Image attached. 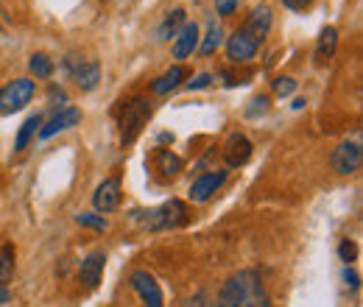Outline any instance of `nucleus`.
Here are the masks:
<instances>
[{
	"instance_id": "nucleus-1",
	"label": "nucleus",
	"mask_w": 363,
	"mask_h": 307,
	"mask_svg": "<svg viewBox=\"0 0 363 307\" xmlns=\"http://www.w3.org/2000/svg\"><path fill=\"white\" fill-rule=\"evenodd\" d=\"M218 307H272L257 271H238L218 294Z\"/></svg>"
},
{
	"instance_id": "nucleus-2",
	"label": "nucleus",
	"mask_w": 363,
	"mask_h": 307,
	"mask_svg": "<svg viewBox=\"0 0 363 307\" xmlns=\"http://www.w3.org/2000/svg\"><path fill=\"white\" fill-rule=\"evenodd\" d=\"M135 221L143 229H151V232H165V229H177L187 223V207L179 199H171L160 207H151L145 213H135Z\"/></svg>"
},
{
	"instance_id": "nucleus-3",
	"label": "nucleus",
	"mask_w": 363,
	"mask_h": 307,
	"mask_svg": "<svg viewBox=\"0 0 363 307\" xmlns=\"http://www.w3.org/2000/svg\"><path fill=\"white\" fill-rule=\"evenodd\" d=\"M148 118H151V104H148L145 98L129 101V104L123 106V112H121V143H123V145L132 143L137 134L143 132V126H145Z\"/></svg>"
},
{
	"instance_id": "nucleus-4",
	"label": "nucleus",
	"mask_w": 363,
	"mask_h": 307,
	"mask_svg": "<svg viewBox=\"0 0 363 307\" xmlns=\"http://www.w3.org/2000/svg\"><path fill=\"white\" fill-rule=\"evenodd\" d=\"M31 98H34V82L31 79H17V82L6 84L0 89V115H11V112L23 109Z\"/></svg>"
},
{
	"instance_id": "nucleus-5",
	"label": "nucleus",
	"mask_w": 363,
	"mask_h": 307,
	"mask_svg": "<svg viewBox=\"0 0 363 307\" xmlns=\"http://www.w3.org/2000/svg\"><path fill=\"white\" fill-rule=\"evenodd\" d=\"M333 171L341 176H350V174H358V168H361L363 162V151H361V143L358 140H347V143H341L335 151H333Z\"/></svg>"
},
{
	"instance_id": "nucleus-6",
	"label": "nucleus",
	"mask_w": 363,
	"mask_h": 307,
	"mask_svg": "<svg viewBox=\"0 0 363 307\" xmlns=\"http://www.w3.org/2000/svg\"><path fill=\"white\" fill-rule=\"evenodd\" d=\"M132 291L143 299L145 307H165L162 302V291H160V282L148 274V271H135L132 274Z\"/></svg>"
},
{
	"instance_id": "nucleus-7",
	"label": "nucleus",
	"mask_w": 363,
	"mask_h": 307,
	"mask_svg": "<svg viewBox=\"0 0 363 307\" xmlns=\"http://www.w3.org/2000/svg\"><path fill=\"white\" fill-rule=\"evenodd\" d=\"M121 204V179H104L92 193V207L98 213H115Z\"/></svg>"
},
{
	"instance_id": "nucleus-8",
	"label": "nucleus",
	"mask_w": 363,
	"mask_h": 307,
	"mask_svg": "<svg viewBox=\"0 0 363 307\" xmlns=\"http://www.w3.org/2000/svg\"><path fill=\"white\" fill-rule=\"evenodd\" d=\"M227 182V171H218V174H204L199 176L193 184H190V201H196V204H204V201H210L218 190H221V184Z\"/></svg>"
},
{
	"instance_id": "nucleus-9",
	"label": "nucleus",
	"mask_w": 363,
	"mask_h": 307,
	"mask_svg": "<svg viewBox=\"0 0 363 307\" xmlns=\"http://www.w3.org/2000/svg\"><path fill=\"white\" fill-rule=\"evenodd\" d=\"M65 65H67V70L73 73L76 84L82 89H95V84L101 82V67H98V62H92V59H73V56H70Z\"/></svg>"
},
{
	"instance_id": "nucleus-10",
	"label": "nucleus",
	"mask_w": 363,
	"mask_h": 307,
	"mask_svg": "<svg viewBox=\"0 0 363 307\" xmlns=\"http://www.w3.org/2000/svg\"><path fill=\"white\" fill-rule=\"evenodd\" d=\"M255 53H257V43H255L243 28H240V31H235V34L229 37V43H227V59L229 62L243 65V62L255 59Z\"/></svg>"
},
{
	"instance_id": "nucleus-11",
	"label": "nucleus",
	"mask_w": 363,
	"mask_h": 307,
	"mask_svg": "<svg viewBox=\"0 0 363 307\" xmlns=\"http://www.w3.org/2000/svg\"><path fill=\"white\" fill-rule=\"evenodd\" d=\"M252 157V143L243 134H229V140L224 143V160L229 168H240L246 165Z\"/></svg>"
},
{
	"instance_id": "nucleus-12",
	"label": "nucleus",
	"mask_w": 363,
	"mask_h": 307,
	"mask_svg": "<svg viewBox=\"0 0 363 307\" xmlns=\"http://www.w3.org/2000/svg\"><path fill=\"white\" fill-rule=\"evenodd\" d=\"M79 123H82V112H79V109H62V112H56L45 126L40 129V140H50L53 134L67 132V129H73V126H79Z\"/></svg>"
},
{
	"instance_id": "nucleus-13",
	"label": "nucleus",
	"mask_w": 363,
	"mask_h": 307,
	"mask_svg": "<svg viewBox=\"0 0 363 307\" xmlns=\"http://www.w3.org/2000/svg\"><path fill=\"white\" fill-rule=\"evenodd\" d=\"M243 31H246L257 45L263 43V40L269 37V31H272V9H269V6H257V9L249 14Z\"/></svg>"
},
{
	"instance_id": "nucleus-14",
	"label": "nucleus",
	"mask_w": 363,
	"mask_h": 307,
	"mask_svg": "<svg viewBox=\"0 0 363 307\" xmlns=\"http://www.w3.org/2000/svg\"><path fill=\"white\" fill-rule=\"evenodd\" d=\"M104 265H106V255L104 252H92L82 260V268H79V279L84 288H98L101 282V274H104Z\"/></svg>"
},
{
	"instance_id": "nucleus-15",
	"label": "nucleus",
	"mask_w": 363,
	"mask_h": 307,
	"mask_svg": "<svg viewBox=\"0 0 363 307\" xmlns=\"http://www.w3.org/2000/svg\"><path fill=\"white\" fill-rule=\"evenodd\" d=\"M199 45V26L196 23H184L179 34L174 37V59H187Z\"/></svg>"
},
{
	"instance_id": "nucleus-16",
	"label": "nucleus",
	"mask_w": 363,
	"mask_h": 307,
	"mask_svg": "<svg viewBox=\"0 0 363 307\" xmlns=\"http://www.w3.org/2000/svg\"><path fill=\"white\" fill-rule=\"evenodd\" d=\"M154 168L160 171L162 179H177L182 174V160L177 154H171L168 148H157L154 151Z\"/></svg>"
},
{
	"instance_id": "nucleus-17",
	"label": "nucleus",
	"mask_w": 363,
	"mask_h": 307,
	"mask_svg": "<svg viewBox=\"0 0 363 307\" xmlns=\"http://www.w3.org/2000/svg\"><path fill=\"white\" fill-rule=\"evenodd\" d=\"M184 82V67H179V65H174L168 73H162L154 84H151V92L154 95H168L171 89H177Z\"/></svg>"
},
{
	"instance_id": "nucleus-18",
	"label": "nucleus",
	"mask_w": 363,
	"mask_h": 307,
	"mask_svg": "<svg viewBox=\"0 0 363 307\" xmlns=\"http://www.w3.org/2000/svg\"><path fill=\"white\" fill-rule=\"evenodd\" d=\"M335 45H338V31L330 26L318 34V43H316V62H327L333 53H335Z\"/></svg>"
},
{
	"instance_id": "nucleus-19",
	"label": "nucleus",
	"mask_w": 363,
	"mask_h": 307,
	"mask_svg": "<svg viewBox=\"0 0 363 307\" xmlns=\"http://www.w3.org/2000/svg\"><path fill=\"white\" fill-rule=\"evenodd\" d=\"M182 26H184V9H174V11L162 20V26L157 28V40H171V37H177Z\"/></svg>"
},
{
	"instance_id": "nucleus-20",
	"label": "nucleus",
	"mask_w": 363,
	"mask_h": 307,
	"mask_svg": "<svg viewBox=\"0 0 363 307\" xmlns=\"http://www.w3.org/2000/svg\"><path fill=\"white\" fill-rule=\"evenodd\" d=\"M224 43V28L218 26V23H210V28H207V34H204V40L199 45V50L204 53V56H213L218 48Z\"/></svg>"
},
{
	"instance_id": "nucleus-21",
	"label": "nucleus",
	"mask_w": 363,
	"mask_h": 307,
	"mask_svg": "<svg viewBox=\"0 0 363 307\" xmlns=\"http://www.w3.org/2000/svg\"><path fill=\"white\" fill-rule=\"evenodd\" d=\"M37 126H43V115H31V118L20 126V132H17V143H14V151H26V148H28L31 137L37 134Z\"/></svg>"
},
{
	"instance_id": "nucleus-22",
	"label": "nucleus",
	"mask_w": 363,
	"mask_h": 307,
	"mask_svg": "<svg viewBox=\"0 0 363 307\" xmlns=\"http://www.w3.org/2000/svg\"><path fill=\"white\" fill-rule=\"evenodd\" d=\"M28 70H31L37 79H50V73H53V62L48 59L45 53H34L31 62H28Z\"/></svg>"
},
{
	"instance_id": "nucleus-23",
	"label": "nucleus",
	"mask_w": 363,
	"mask_h": 307,
	"mask_svg": "<svg viewBox=\"0 0 363 307\" xmlns=\"http://www.w3.org/2000/svg\"><path fill=\"white\" fill-rule=\"evenodd\" d=\"M14 274V246H3L0 249V285H6Z\"/></svg>"
},
{
	"instance_id": "nucleus-24",
	"label": "nucleus",
	"mask_w": 363,
	"mask_h": 307,
	"mask_svg": "<svg viewBox=\"0 0 363 307\" xmlns=\"http://www.w3.org/2000/svg\"><path fill=\"white\" fill-rule=\"evenodd\" d=\"M76 221H79L82 226L98 229V232H104V229H106V221L101 218V216H90V213H82V216H76Z\"/></svg>"
},
{
	"instance_id": "nucleus-25",
	"label": "nucleus",
	"mask_w": 363,
	"mask_h": 307,
	"mask_svg": "<svg viewBox=\"0 0 363 307\" xmlns=\"http://www.w3.org/2000/svg\"><path fill=\"white\" fill-rule=\"evenodd\" d=\"M294 89H296V82H294V79H288V76L274 79V92H277V95H282V98H285V95H291Z\"/></svg>"
},
{
	"instance_id": "nucleus-26",
	"label": "nucleus",
	"mask_w": 363,
	"mask_h": 307,
	"mask_svg": "<svg viewBox=\"0 0 363 307\" xmlns=\"http://www.w3.org/2000/svg\"><path fill=\"white\" fill-rule=\"evenodd\" d=\"M269 112V98H255L252 106L246 109V118H257V115H266Z\"/></svg>"
},
{
	"instance_id": "nucleus-27",
	"label": "nucleus",
	"mask_w": 363,
	"mask_h": 307,
	"mask_svg": "<svg viewBox=\"0 0 363 307\" xmlns=\"http://www.w3.org/2000/svg\"><path fill=\"white\" fill-rule=\"evenodd\" d=\"M338 255H341V260H344V263H352V260L358 257V246H355V243H350V240H344V243L338 246Z\"/></svg>"
},
{
	"instance_id": "nucleus-28",
	"label": "nucleus",
	"mask_w": 363,
	"mask_h": 307,
	"mask_svg": "<svg viewBox=\"0 0 363 307\" xmlns=\"http://www.w3.org/2000/svg\"><path fill=\"white\" fill-rule=\"evenodd\" d=\"M210 84H213V76H210V73H201V76H196V79L187 84V89L193 92V89H204V87H210Z\"/></svg>"
},
{
	"instance_id": "nucleus-29",
	"label": "nucleus",
	"mask_w": 363,
	"mask_h": 307,
	"mask_svg": "<svg viewBox=\"0 0 363 307\" xmlns=\"http://www.w3.org/2000/svg\"><path fill=\"white\" fill-rule=\"evenodd\" d=\"M235 9H238V0H216V11H218L221 17H229Z\"/></svg>"
},
{
	"instance_id": "nucleus-30",
	"label": "nucleus",
	"mask_w": 363,
	"mask_h": 307,
	"mask_svg": "<svg viewBox=\"0 0 363 307\" xmlns=\"http://www.w3.org/2000/svg\"><path fill=\"white\" fill-rule=\"evenodd\" d=\"M282 3H285L288 9H294V11H305V9H308L313 0H282Z\"/></svg>"
},
{
	"instance_id": "nucleus-31",
	"label": "nucleus",
	"mask_w": 363,
	"mask_h": 307,
	"mask_svg": "<svg viewBox=\"0 0 363 307\" xmlns=\"http://www.w3.org/2000/svg\"><path fill=\"white\" fill-rule=\"evenodd\" d=\"M344 282H347V285H350V288H358V274H355V271H350V268H347V271H344Z\"/></svg>"
},
{
	"instance_id": "nucleus-32",
	"label": "nucleus",
	"mask_w": 363,
	"mask_h": 307,
	"mask_svg": "<svg viewBox=\"0 0 363 307\" xmlns=\"http://www.w3.org/2000/svg\"><path fill=\"white\" fill-rule=\"evenodd\" d=\"M50 101H65V92L56 87H50Z\"/></svg>"
},
{
	"instance_id": "nucleus-33",
	"label": "nucleus",
	"mask_w": 363,
	"mask_h": 307,
	"mask_svg": "<svg viewBox=\"0 0 363 307\" xmlns=\"http://www.w3.org/2000/svg\"><path fill=\"white\" fill-rule=\"evenodd\" d=\"M0 305H9V291H6V285H0Z\"/></svg>"
},
{
	"instance_id": "nucleus-34",
	"label": "nucleus",
	"mask_w": 363,
	"mask_h": 307,
	"mask_svg": "<svg viewBox=\"0 0 363 307\" xmlns=\"http://www.w3.org/2000/svg\"><path fill=\"white\" fill-rule=\"evenodd\" d=\"M291 106H294V109H302V106H305V98H296Z\"/></svg>"
}]
</instances>
